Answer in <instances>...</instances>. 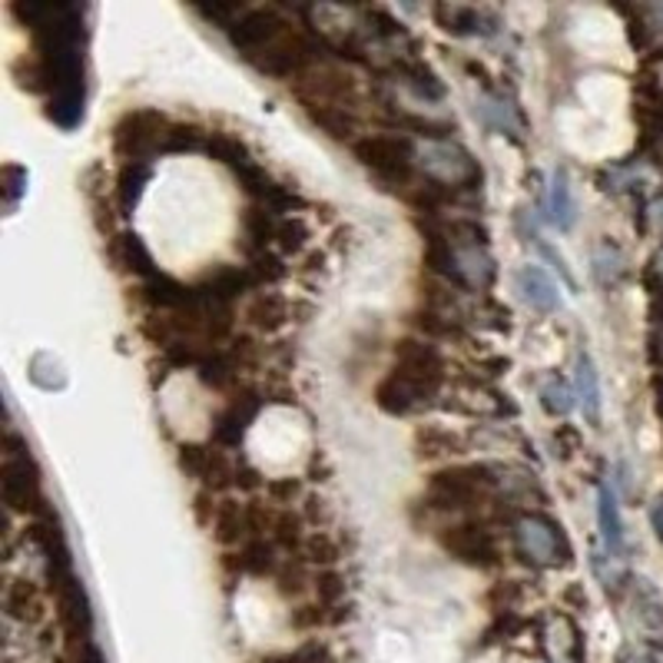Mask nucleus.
<instances>
[{
  "label": "nucleus",
  "mask_w": 663,
  "mask_h": 663,
  "mask_svg": "<svg viewBox=\"0 0 663 663\" xmlns=\"http://www.w3.org/2000/svg\"><path fill=\"white\" fill-rule=\"evenodd\" d=\"M74 663H107V656L97 646V640H84V643H74Z\"/></svg>",
  "instance_id": "41"
},
{
  "label": "nucleus",
  "mask_w": 663,
  "mask_h": 663,
  "mask_svg": "<svg viewBox=\"0 0 663 663\" xmlns=\"http://www.w3.org/2000/svg\"><path fill=\"white\" fill-rule=\"evenodd\" d=\"M395 74H398V81L405 84V87H411L418 97H425V100H441V84H438V77L425 67V64H418V61H398L395 64Z\"/></svg>",
  "instance_id": "31"
},
{
  "label": "nucleus",
  "mask_w": 663,
  "mask_h": 663,
  "mask_svg": "<svg viewBox=\"0 0 663 663\" xmlns=\"http://www.w3.org/2000/svg\"><path fill=\"white\" fill-rule=\"evenodd\" d=\"M541 405L547 408V415L564 418V415L574 411V405H577V392H574L564 378H547V382L541 385Z\"/></svg>",
  "instance_id": "33"
},
{
  "label": "nucleus",
  "mask_w": 663,
  "mask_h": 663,
  "mask_svg": "<svg viewBox=\"0 0 663 663\" xmlns=\"http://www.w3.org/2000/svg\"><path fill=\"white\" fill-rule=\"evenodd\" d=\"M431 398L421 392V388H415L411 382H405L402 375H395V372H388L378 385H375V405L385 411V415H411V411H418V408H425Z\"/></svg>",
  "instance_id": "15"
},
{
  "label": "nucleus",
  "mask_w": 663,
  "mask_h": 663,
  "mask_svg": "<svg viewBox=\"0 0 663 663\" xmlns=\"http://www.w3.org/2000/svg\"><path fill=\"white\" fill-rule=\"evenodd\" d=\"M114 256H117L120 266H127L130 272H137V276H143V279L157 276V269H153V256H150V249L143 246V239H140L137 233L120 236L117 246H114Z\"/></svg>",
  "instance_id": "29"
},
{
  "label": "nucleus",
  "mask_w": 663,
  "mask_h": 663,
  "mask_svg": "<svg viewBox=\"0 0 663 663\" xmlns=\"http://www.w3.org/2000/svg\"><path fill=\"white\" fill-rule=\"evenodd\" d=\"M213 537L223 544V547H233V544H246L253 537V514H249V504H239V501H220L213 507Z\"/></svg>",
  "instance_id": "18"
},
{
  "label": "nucleus",
  "mask_w": 663,
  "mask_h": 663,
  "mask_svg": "<svg viewBox=\"0 0 663 663\" xmlns=\"http://www.w3.org/2000/svg\"><path fill=\"white\" fill-rule=\"evenodd\" d=\"M279 547L269 541V537H249L243 547H239V560H236V567H239V574H253V577H266V574H276L279 570Z\"/></svg>",
  "instance_id": "25"
},
{
  "label": "nucleus",
  "mask_w": 663,
  "mask_h": 663,
  "mask_svg": "<svg viewBox=\"0 0 663 663\" xmlns=\"http://www.w3.org/2000/svg\"><path fill=\"white\" fill-rule=\"evenodd\" d=\"M514 282H517L521 299L534 312H557L560 309V289H557V282L541 266H534V263L521 266L517 276H514Z\"/></svg>",
  "instance_id": "17"
},
{
  "label": "nucleus",
  "mask_w": 663,
  "mask_h": 663,
  "mask_svg": "<svg viewBox=\"0 0 663 663\" xmlns=\"http://www.w3.org/2000/svg\"><path fill=\"white\" fill-rule=\"evenodd\" d=\"M415 445H418V455L421 458H435V455H448L458 448V438L448 431V428H435V425H425L415 431Z\"/></svg>",
  "instance_id": "36"
},
{
  "label": "nucleus",
  "mask_w": 663,
  "mask_h": 663,
  "mask_svg": "<svg viewBox=\"0 0 663 663\" xmlns=\"http://www.w3.org/2000/svg\"><path fill=\"white\" fill-rule=\"evenodd\" d=\"M481 117L494 127V130H501V133H511V137H517L521 133V120H517V114H514V107L511 104H504L501 97H481Z\"/></svg>",
  "instance_id": "34"
},
{
  "label": "nucleus",
  "mask_w": 663,
  "mask_h": 663,
  "mask_svg": "<svg viewBox=\"0 0 663 663\" xmlns=\"http://www.w3.org/2000/svg\"><path fill=\"white\" fill-rule=\"evenodd\" d=\"M0 488H4V504L11 511L31 514V517H44L51 511L41 488V468L34 464L28 441L18 438L14 431H8V451H4V464H0Z\"/></svg>",
  "instance_id": "3"
},
{
  "label": "nucleus",
  "mask_w": 663,
  "mask_h": 663,
  "mask_svg": "<svg viewBox=\"0 0 663 663\" xmlns=\"http://www.w3.org/2000/svg\"><path fill=\"white\" fill-rule=\"evenodd\" d=\"M259 411V398L256 395H246V398H233L213 421V438L220 448H239L249 421L256 418Z\"/></svg>",
  "instance_id": "16"
},
{
  "label": "nucleus",
  "mask_w": 663,
  "mask_h": 663,
  "mask_svg": "<svg viewBox=\"0 0 663 663\" xmlns=\"http://www.w3.org/2000/svg\"><path fill=\"white\" fill-rule=\"evenodd\" d=\"M494 279V259L484 246H455V282L468 289H488Z\"/></svg>",
  "instance_id": "20"
},
{
  "label": "nucleus",
  "mask_w": 663,
  "mask_h": 663,
  "mask_svg": "<svg viewBox=\"0 0 663 663\" xmlns=\"http://www.w3.org/2000/svg\"><path fill=\"white\" fill-rule=\"evenodd\" d=\"M249 289H256V279H253L249 266H226V263L210 266V269L200 276V282H196V292H200L203 299L223 302V306H229L233 299L246 296Z\"/></svg>",
  "instance_id": "13"
},
{
  "label": "nucleus",
  "mask_w": 663,
  "mask_h": 663,
  "mask_svg": "<svg viewBox=\"0 0 663 663\" xmlns=\"http://www.w3.org/2000/svg\"><path fill=\"white\" fill-rule=\"evenodd\" d=\"M653 272H656V276L663 279V249H660V253L653 256Z\"/></svg>",
  "instance_id": "45"
},
{
  "label": "nucleus",
  "mask_w": 663,
  "mask_h": 663,
  "mask_svg": "<svg viewBox=\"0 0 663 663\" xmlns=\"http://www.w3.org/2000/svg\"><path fill=\"white\" fill-rule=\"evenodd\" d=\"M143 299L157 309V312H180L186 306H193L200 299L196 286H183L180 279L157 272L143 282Z\"/></svg>",
  "instance_id": "19"
},
{
  "label": "nucleus",
  "mask_w": 663,
  "mask_h": 663,
  "mask_svg": "<svg viewBox=\"0 0 663 663\" xmlns=\"http://www.w3.org/2000/svg\"><path fill=\"white\" fill-rule=\"evenodd\" d=\"M289 18L282 8H246L243 18L236 21V28L229 31V44L253 61L259 51H266L272 41H279L289 31Z\"/></svg>",
  "instance_id": "10"
},
{
  "label": "nucleus",
  "mask_w": 663,
  "mask_h": 663,
  "mask_svg": "<svg viewBox=\"0 0 663 663\" xmlns=\"http://www.w3.org/2000/svg\"><path fill=\"white\" fill-rule=\"evenodd\" d=\"M653 223L663 229V200H656V203H653Z\"/></svg>",
  "instance_id": "44"
},
{
  "label": "nucleus",
  "mask_w": 663,
  "mask_h": 663,
  "mask_svg": "<svg viewBox=\"0 0 663 663\" xmlns=\"http://www.w3.org/2000/svg\"><path fill=\"white\" fill-rule=\"evenodd\" d=\"M206 150H210L213 160L226 163L236 177H246L253 167H259V163L253 160V153L246 150V143H243L239 137H233V133H210V137H206Z\"/></svg>",
  "instance_id": "26"
},
{
  "label": "nucleus",
  "mask_w": 663,
  "mask_h": 663,
  "mask_svg": "<svg viewBox=\"0 0 663 663\" xmlns=\"http://www.w3.org/2000/svg\"><path fill=\"white\" fill-rule=\"evenodd\" d=\"M547 220L557 226V229H570L574 220H577V206H574V193H570V180H567V170L557 167L550 173V186H547Z\"/></svg>",
  "instance_id": "23"
},
{
  "label": "nucleus",
  "mask_w": 663,
  "mask_h": 663,
  "mask_svg": "<svg viewBox=\"0 0 663 663\" xmlns=\"http://www.w3.org/2000/svg\"><path fill=\"white\" fill-rule=\"evenodd\" d=\"M276 580H279V590L289 597H299L306 587H309V574H306V567L299 564V560H286V564H279V570H276Z\"/></svg>",
  "instance_id": "38"
},
{
  "label": "nucleus",
  "mask_w": 663,
  "mask_h": 663,
  "mask_svg": "<svg viewBox=\"0 0 663 663\" xmlns=\"http://www.w3.org/2000/svg\"><path fill=\"white\" fill-rule=\"evenodd\" d=\"M574 392H577V402L587 415L590 425H600V378H597V368H594V359L580 349L577 352V372H574Z\"/></svg>",
  "instance_id": "22"
},
{
  "label": "nucleus",
  "mask_w": 663,
  "mask_h": 663,
  "mask_svg": "<svg viewBox=\"0 0 663 663\" xmlns=\"http://www.w3.org/2000/svg\"><path fill=\"white\" fill-rule=\"evenodd\" d=\"M435 18L441 21V28L448 34H458V38H478V34H488L484 24V14L474 11V8H461V4H445V8H435Z\"/></svg>",
  "instance_id": "28"
},
{
  "label": "nucleus",
  "mask_w": 663,
  "mask_h": 663,
  "mask_svg": "<svg viewBox=\"0 0 663 663\" xmlns=\"http://www.w3.org/2000/svg\"><path fill=\"white\" fill-rule=\"evenodd\" d=\"M306 226L299 223V220H279V233H276V239H279V246L286 249V253H296V249H302V243H306Z\"/></svg>",
  "instance_id": "40"
},
{
  "label": "nucleus",
  "mask_w": 663,
  "mask_h": 663,
  "mask_svg": "<svg viewBox=\"0 0 663 663\" xmlns=\"http://www.w3.org/2000/svg\"><path fill=\"white\" fill-rule=\"evenodd\" d=\"M246 319L249 325H256L259 332H279L289 322V302L276 292H259L249 306H246Z\"/></svg>",
  "instance_id": "27"
},
{
  "label": "nucleus",
  "mask_w": 663,
  "mask_h": 663,
  "mask_svg": "<svg viewBox=\"0 0 663 663\" xmlns=\"http://www.w3.org/2000/svg\"><path fill=\"white\" fill-rule=\"evenodd\" d=\"M302 110H306V117L312 120V127H319L325 137H332V140H359L355 133H359V117L352 114V110H345V107H329V104H302Z\"/></svg>",
  "instance_id": "21"
},
{
  "label": "nucleus",
  "mask_w": 663,
  "mask_h": 663,
  "mask_svg": "<svg viewBox=\"0 0 663 663\" xmlns=\"http://www.w3.org/2000/svg\"><path fill=\"white\" fill-rule=\"evenodd\" d=\"M170 127L173 124L160 110H150V107L127 110L114 127V150L127 157L130 163H143L147 153H157L167 147Z\"/></svg>",
  "instance_id": "6"
},
{
  "label": "nucleus",
  "mask_w": 663,
  "mask_h": 663,
  "mask_svg": "<svg viewBox=\"0 0 663 663\" xmlns=\"http://www.w3.org/2000/svg\"><path fill=\"white\" fill-rule=\"evenodd\" d=\"M438 544H441L445 554H451L455 560H461L468 567L491 570V567L501 564L498 537L484 521H455V524L438 531Z\"/></svg>",
  "instance_id": "7"
},
{
  "label": "nucleus",
  "mask_w": 663,
  "mask_h": 663,
  "mask_svg": "<svg viewBox=\"0 0 663 663\" xmlns=\"http://www.w3.org/2000/svg\"><path fill=\"white\" fill-rule=\"evenodd\" d=\"M418 170L445 186V190H474L481 183V167L478 160L468 153V147H461L458 140H448V137H435V140H425L418 143Z\"/></svg>",
  "instance_id": "4"
},
{
  "label": "nucleus",
  "mask_w": 663,
  "mask_h": 663,
  "mask_svg": "<svg viewBox=\"0 0 663 663\" xmlns=\"http://www.w3.org/2000/svg\"><path fill=\"white\" fill-rule=\"evenodd\" d=\"M296 97H299V104H329V107H345V110L359 107L355 81L345 71L325 67V64H316L309 74H302L296 81Z\"/></svg>",
  "instance_id": "11"
},
{
  "label": "nucleus",
  "mask_w": 663,
  "mask_h": 663,
  "mask_svg": "<svg viewBox=\"0 0 663 663\" xmlns=\"http://www.w3.org/2000/svg\"><path fill=\"white\" fill-rule=\"evenodd\" d=\"M392 368L395 375H402L405 382H411L415 388H421L428 398H435L445 385V375H448V362L445 355L438 352V345H431L428 339H415V335H405L395 342V352H392Z\"/></svg>",
  "instance_id": "5"
},
{
  "label": "nucleus",
  "mask_w": 663,
  "mask_h": 663,
  "mask_svg": "<svg viewBox=\"0 0 663 663\" xmlns=\"http://www.w3.org/2000/svg\"><path fill=\"white\" fill-rule=\"evenodd\" d=\"M4 177H8V180H11V177H21V180H24L28 173H24L21 167H8V170H4ZM14 190H18V186H14V183H8V193H11V200H8V210H14V206H18V196H14Z\"/></svg>",
  "instance_id": "42"
},
{
  "label": "nucleus",
  "mask_w": 663,
  "mask_h": 663,
  "mask_svg": "<svg viewBox=\"0 0 663 663\" xmlns=\"http://www.w3.org/2000/svg\"><path fill=\"white\" fill-rule=\"evenodd\" d=\"M355 160L385 186H395L402 196L415 190V167H418V147L402 133H365L352 143Z\"/></svg>",
  "instance_id": "1"
},
{
  "label": "nucleus",
  "mask_w": 663,
  "mask_h": 663,
  "mask_svg": "<svg viewBox=\"0 0 663 663\" xmlns=\"http://www.w3.org/2000/svg\"><path fill=\"white\" fill-rule=\"evenodd\" d=\"M47 577H51V594L57 600V617H61L64 633L74 643L94 640V613H90V600H87V590H84V580L77 577V570L57 567V570H47Z\"/></svg>",
  "instance_id": "8"
},
{
  "label": "nucleus",
  "mask_w": 663,
  "mask_h": 663,
  "mask_svg": "<svg viewBox=\"0 0 663 663\" xmlns=\"http://www.w3.org/2000/svg\"><path fill=\"white\" fill-rule=\"evenodd\" d=\"M633 607H637V617L646 630H663V600H660V594L653 590L650 580H637Z\"/></svg>",
  "instance_id": "32"
},
{
  "label": "nucleus",
  "mask_w": 663,
  "mask_h": 663,
  "mask_svg": "<svg viewBox=\"0 0 663 663\" xmlns=\"http://www.w3.org/2000/svg\"><path fill=\"white\" fill-rule=\"evenodd\" d=\"M597 527H600V547L607 554L627 557V537H623V517L617 504V488L613 481H603L597 491Z\"/></svg>",
  "instance_id": "14"
},
{
  "label": "nucleus",
  "mask_w": 663,
  "mask_h": 663,
  "mask_svg": "<svg viewBox=\"0 0 663 663\" xmlns=\"http://www.w3.org/2000/svg\"><path fill=\"white\" fill-rule=\"evenodd\" d=\"M289 660H292V663H335L332 650H329L322 640H306V643H299V646L289 653Z\"/></svg>",
  "instance_id": "39"
},
{
  "label": "nucleus",
  "mask_w": 663,
  "mask_h": 663,
  "mask_svg": "<svg viewBox=\"0 0 663 663\" xmlns=\"http://www.w3.org/2000/svg\"><path fill=\"white\" fill-rule=\"evenodd\" d=\"M590 269H594V279H597L600 286H617V282L623 279V272H627V259H623V253H620L613 243L603 239V243L594 246Z\"/></svg>",
  "instance_id": "30"
},
{
  "label": "nucleus",
  "mask_w": 663,
  "mask_h": 663,
  "mask_svg": "<svg viewBox=\"0 0 663 663\" xmlns=\"http://www.w3.org/2000/svg\"><path fill=\"white\" fill-rule=\"evenodd\" d=\"M276 233H279V220L272 216L269 206H259V203H256V206H249V210L243 213V239H246L249 256L266 253L269 243L276 239Z\"/></svg>",
  "instance_id": "24"
},
{
  "label": "nucleus",
  "mask_w": 663,
  "mask_h": 663,
  "mask_svg": "<svg viewBox=\"0 0 663 663\" xmlns=\"http://www.w3.org/2000/svg\"><path fill=\"white\" fill-rule=\"evenodd\" d=\"M653 527H656V534H660V541H663V501L653 507Z\"/></svg>",
  "instance_id": "43"
},
{
  "label": "nucleus",
  "mask_w": 663,
  "mask_h": 663,
  "mask_svg": "<svg viewBox=\"0 0 663 663\" xmlns=\"http://www.w3.org/2000/svg\"><path fill=\"white\" fill-rule=\"evenodd\" d=\"M180 464H183L186 474H193L196 481H203V484L213 488V491L239 484V464L226 455V448H213V445H183V448H180Z\"/></svg>",
  "instance_id": "12"
},
{
  "label": "nucleus",
  "mask_w": 663,
  "mask_h": 663,
  "mask_svg": "<svg viewBox=\"0 0 663 663\" xmlns=\"http://www.w3.org/2000/svg\"><path fill=\"white\" fill-rule=\"evenodd\" d=\"M514 541H517V550L537 564V567H557V564H567L570 560V547L560 534V527L541 514H524L517 517L514 524Z\"/></svg>",
  "instance_id": "9"
},
{
  "label": "nucleus",
  "mask_w": 663,
  "mask_h": 663,
  "mask_svg": "<svg viewBox=\"0 0 663 663\" xmlns=\"http://www.w3.org/2000/svg\"><path fill=\"white\" fill-rule=\"evenodd\" d=\"M498 488L491 464H451L428 478L425 501L435 511H471L491 501Z\"/></svg>",
  "instance_id": "2"
},
{
  "label": "nucleus",
  "mask_w": 663,
  "mask_h": 663,
  "mask_svg": "<svg viewBox=\"0 0 663 663\" xmlns=\"http://www.w3.org/2000/svg\"><path fill=\"white\" fill-rule=\"evenodd\" d=\"M8 610H11L14 617L38 620V617H41V600L34 597V587L24 584V580H11V584H8Z\"/></svg>",
  "instance_id": "37"
},
{
  "label": "nucleus",
  "mask_w": 663,
  "mask_h": 663,
  "mask_svg": "<svg viewBox=\"0 0 663 663\" xmlns=\"http://www.w3.org/2000/svg\"><path fill=\"white\" fill-rule=\"evenodd\" d=\"M147 180H150V167H147V163H127V167H124L120 183H117V193H120V206H124V210H133V206H137V200H140Z\"/></svg>",
  "instance_id": "35"
}]
</instances>
